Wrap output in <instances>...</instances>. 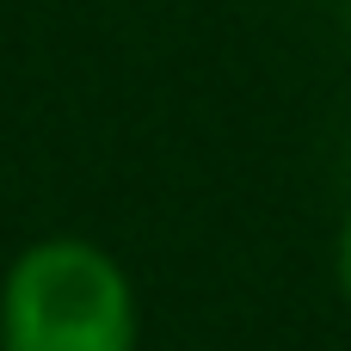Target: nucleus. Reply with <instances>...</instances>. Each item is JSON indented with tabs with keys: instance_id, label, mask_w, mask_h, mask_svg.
I'll return each mask as SVG.
<instances>
[{
	"instance_id": "obj_1",
	"label": "nucleus",
	"mask_w": 351,
	"mask_h": 351,
	"mask_svg": "<svg viewBox=\"0 0 351 351\" xmlns=\"http://www.w3.org/2000/svg\"><path fill=\"white\" fill-rule=\"evenodd\" d=\"M136 290L99 241L49 234L6 265L0 351H136Z\"/></svg>"
},
{
	"instance_id": "obj_2",
	"label": "nucleus",
	"mask_w": 351,
	"mask_h": 351,
	"mask_svg": "<svg viewBox=\"0 0 351 351\" xmlns=\"http://www.w3.org/2000/svg\"><path fill=\"white\" fill-rule=\"evenodd\" d=\"M333 271H339V290L351 296V216H346V228H339V253H333Z\"/></svg>"
}]
</instances>
